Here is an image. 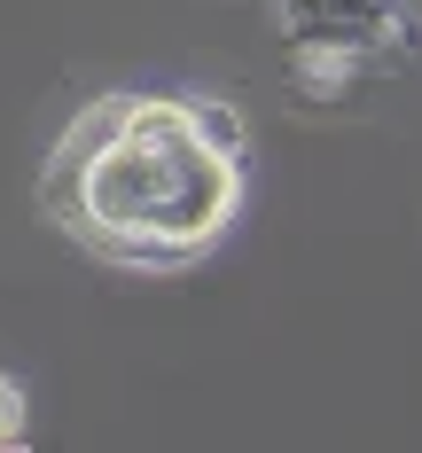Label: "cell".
I'll return each mask as SVG.
<instances>
[{"label": "cell", "mask_w": 422, "mask_h": 453, "mask_svg": "<svg viewBox=\"0 0 422 453\" xmlns=\"http://www.w3.org/2000/svg\"><path fill=\"white\" fill-rule=\"evenodd\" d=\"M234 157L196 126V102L102 94L55 141L40 203L94 258L134 273H180L234 219Z\"/></svg>", "instance_id": "cell-1"}, {"label": "cell", "mask_w": 422, "mask_h": 453, "mask_svg": "<svg viewBox=\"0 0 422 453\" xmlns=\"http://www.w3.org/2000/svg\"><path fill=\"white\" fill-rule=\"evenodd\" d=\"M196 126H203V134L219 141L227 157H242V118H234L227 102H196Z\"/></svg>", "instance_id": "cell-2"}, {"label": "cell", "mask_w": 422, "mask_h": 453, "mask_svg": "<svg viewBox=\"0 0 422 453\" xmlns=\"http://www.w3.org/2000/svg\"><path fill=\"white\" fill-rule=\"evenodd\" d=\"M24 438V399H16V383H0V446H16Z\"/></svg>", "instance_id": "cell-3"}]
</instances>
